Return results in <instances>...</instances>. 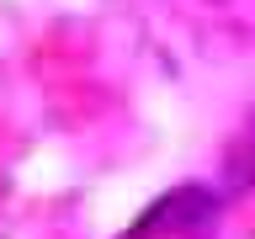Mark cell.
I'll return each instance as SVG.
<instances>
[{
	"label": "cell",
	"instance_id": "cell-1",
	"mask_svg": "<svg viewBox=\"0 0 255 239\" xmlns=\"http://www.w3.org/2000/svg\"><path fill=\"white\" fill-rule=\"evenodd\" d=\"M213 207H218L213 191H202V186H175L170 197H159V202L138 218V229H128L123 239H143V234H154V229H165V223H170V229H186V223L207 218Z\"/></svg>",
	"mask_w": 255,
	"mask_h": 239
},
{
	"label": "cell",
	"instance_id": "cell-2",
	"mask_svg": "<svg viewBox=\"0 0 255 239\" xmlns=\"http://www.w3.org/2000/svg\"><path fill=\"white\" fill-rule=\"evenodd\" d=\"M250 127H255V117H250Z\"/></svg>",
	"mask_w": 255,
	"mask_h": 239
}]
</instances>
